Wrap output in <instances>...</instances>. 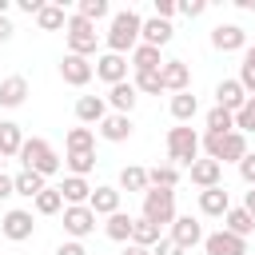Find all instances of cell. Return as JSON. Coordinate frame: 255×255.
<instances>
[{
	"label": "cell",
	"instance_id": "41",
	"mask_svg": "<svg viewBox=\"0 0 255 255\" xmlns=\"http://www.w3.org/2000/svg\"><path fill=\"white\" fill-rule=\"evenodd\" d=\"M235 131H255V96H247V104L235 112Z\"/></svg>",
	"mask_w": 255,
	"mask_h": 255
},
{
	"label": "cell",
	"instance_id": "51",
	"mask_svg": "<svg viewBox=\"0 0 255 255\" xmlns=\"http://www.w3.org/2000/svg\"><path fill=\"white\" fill-rule=\"evenodd\" d=\"M120 255H151V247H139V243H124Z\"/></svg>",
	"mask_w": 255,
	"mask_h": 255
},
{
	"label": "cell",
	"instance_id": "4",
	"mask_svg": "<svg viewBox=\"0 0 255 255\" xmlns=\"http://www.w3.org/2000/svg\"><path fill=\"white\" fill-rule=\"evenodd\" d=\"M64 40H68V52H72V56H92L96 44H100V32H96V24H88V20H80V16H68Z\"/></svg>",
	"mask_w": 255,
	"mask_h": 255
},
{
	"label": "cell",
	"instance_id": "7",
	"mask_svg": "<svg viewBox=\"0 0 255 255\" xmlns=\"http://www.w3.org/2000/svg\"><path fill=\"white\" fill-rule=\"evenodd\" d=\"M0 231H4V239H12V243H24V239H32V231H36V223H32V211H24V207H12V211L0 219Z\"/></svg>",
	"mask_w": 255,
	"mask_h": 255
},
{
	"label": "cell",
	"instance_id": "25",
	"mask_svg": "<svg viewBox=\"0 0 255 255\" xmlns=\"http://www.w3.org/2000/svg\"><path fill=\"white\" fill-rule=\"evenodd\" d=\"M128 64H131L135 72H159V68H163L159 48H147V44H135V52L128 56Z\"/></svg>",
	"mask_w": 255,
	"mask_h": 255
},
{
	"label": "cell",
	"instance_id": "28",
	"mask_svg": "<svg viewBox=\"0 0 255 255\" xmlns=\"http://www.w3.org/2000/svg\"><path fill=\"white\" fill-rule=\"evenodd\" d=\"M223 231H231V235H239V239H247L251 231H255V219L243 211V207H231L227 215H223Z\"/></svg>",
	"mask_w": 255,
	"mask_h": 255
},
{
	"label": "cell",
	"instance_id": "19",
	"mask_svg": "<svg viewBox=\"0 0 255 255\" xmlns=\"http://www.w3.org/2000/svg\"><path fill=\"white\" fill-rule=\"evenodd\" d=\"M199 211H203V215H215V219H223V215L231 211V195H227V187L219 183V187H207V191H199Z\"/></svg>",
	"mask_w": 255,
	"mask_h": 255
},
{
	"label": "cell",
	"instance_id": "48",
	"mask_svg": "<svg viewBox=\"0 0 255 255\" xmlns=\"http://www.w3.org/2000/svg\"><path fill=\"white\" fill-rule=\"evenodd\" d=\"M12 195H16V183L8 171H0V199H12Z\"/></svg>",
	"mask_w": 255,
	"mask_h": 255
},
{
	"label": "cell",
	"instance_id": "21",
	"mask_svg": "<svg viewBox=\"0 0 255 255\" xmlns=\"http://www.w3.org/2000/svg\"><path fill=\"white\" fill-rule=\"evenodd\" d=\"M104 116H108V100H104V96H80V100H76V120H80L84 128H88V124L100 128Z\"/></svg>",
	"mask_w": 255,
	"mask_h": 255
},
{
	"label": "cell",
	"instance_id": "12",
	"mask_svg": "<svg viewBox=\"0 0 255 255\" xmlns=\"http://www.w3.org/2000/svg\"><path fill=\"white\" fill-rule=\"evenodd\" d=\"M60 76H64V84L84 88V84H88L96 72H92V60H88V56H72V52H68V56L60 60Z\"/></svg>",
	"mask_w": 255,
	"mask_h": 255
},
{
	"label": "cell",
	"instance_id": "46",
	"mask_svg": "<svg viewBox=\"0 0 255 255\" xmlns=\"http://www.w3.org/2000/svg\"><path fill=\"white\" fill-rule=\"evenodd\" d=\"M235 80H239V88H243L247 96H255V72H251V68H239V76H235Z\"/></svg>",
	"mask_w": 255,
	"mask_h": 255
},
{
	"label": "cell",
	"instance_id": "24",
	"mask_svg": "<svg viewBox=\"0 0 255 255\" xmlns=\"http://www.w3.org/2000/svg\"><path fill=\"white\" fill-rule=\"evenodd\" d=\"M20 147H24V131H20V124L0 120V155H4V159H8V155H20Z\"/></svg>",
	"mask_w": 255,
	"mask_h": 255
},
{
	"label": "cell",
	"instance_id": "53",
	"mask_svg": "<svg viewBox=\"0 0 255 255\" xmlns=\"http://www.w3.org/2000/svg\"><path fill=\"white\" fill-rule=\"evenodd\" d=\"M243 68H251V72H255V44H247V48H243Z\"/></svg>",
	"mask_w": 255,
	"mask_h": 255
},
{
	"label": "cell",
	"instance_id": "33",
	"mask_svg": "<svg viewBox=\"0 0 255 255\" xmlns=\"http://www.w3.org/2000/svg\"><path fill=\"white\" fill-rule=\"evenodd\" d=\"M36 24H40V32H60V28L68 24V16H64L60 4H44V8L36 12Z\"/></svg>",
	"mask_w": 255,
	"mask_h": 255
},
{
	"label": "cell",
	"instance_id": "45",
	"mask_svg": "<svg viewBox=\"0 0 255 255\" xmlns=\"http://www.w3.org/2000/svg\"><path fill=\"white\" fill-rule=\"evenodd\" d=\"M179 8H175V0H155V20H167L171 24V16H175Z\"/></svg>",
	"mask_w": 255,
	"mask_h": 255
},
{
	"label": "cell",
	"instance_id": "38",
	"mask_svg": "<svg viewBox=\"0 0 255 255\" xmlns=\"http://www.w3.org/2000/svg\"><path fill=\"white\" fill-rule=\"evenodd\" d=\"M203 124H207V131H235V116L227 112V108H211L207 116H203Z\"/></svg>",
	"mask_w": 255,
	"mask_h": 255
},
{
	"label": "cell",
	"instance_id": "34",
	"mask_svg": "<svg viewBox=\"0 0 255 255\" xmlns=\"http://www.w3.org/2000/svg\"><path fill=\"white\" fill-rule=\"evenodd\" d=\"M104 231H108V239H116V243H128V239H131V215H128V211H116V215H108Z\"/></svg>",
	"mask_w": 255,
	"mask_h": 255
},
{
	"label": "cell",
	"instance_id": "36",
	"mask_svg": "<svg viewBox=\"0 0 255 255\" xmlns=\"http://www.w3.org/2000/svg\"><path fill=\"white\" fill-rule=\"evenodd\" d=\"M120 191H147V167L128 163V167L120 171Z\"/></svg>",
	"mask_w": 255,
	"mask_h": 255
},
{
	"label": "cell",
	"instance_id": "37",
	"mask_svg": "<svg viewBox=\"0 0 255 255\" xmlns=\"http://www.w3.org/2000/svg\"><path fill=\"white\" fill-rule=\"evenodd\" d=\"M32 207H36V215H56V211H64V199H60L56 187H44V191L32 199Z\"/></svg>",
	"mask_w": 255,
	"mask_h": 255
},
{
	"label": "cell",
	"instance_id": "22",
	"mask_svg": "<svg viewBox=\"0 0 255 255\" xmlns=\"http://www.w3.org/2000/svg\"><path fill=\"white\" fill-rule=\"evenodd\" d=\"M56 191H60L64 207H76V203H88V199H92V187H88V179H80V175H64V183H60Z\"/></svg>",
	"mask_w": 255,
	"mask_h": 255
},
{
	"label": "cell",
	"instance_id": "2",
	"mask_svg": "<svg viewBox=\"0 0 255 255\" xmlns=\"http://www.w3.org/2000/svg\"><path fill=\"white\" fill-rule=\"evenodd\" d=\"M20 163H24V171H36V175H44V179L60 171V155H56V147H52L48 139H40V135L24 139V147H20Z\"/></svg>",
	"mask_w": 255,
	"mask_h": 255
},
{
	"label": "cell",
	"instance_id": "47",
	"mask_svg": "<svg viewBox=\"0 0 255 255\" xmlns=\"http://www.w3.org/2000/svg\"><path fill=\"white\" fill-rule=\"evenodd\" d=\"M56 255H88V247H84L80 239H68V243H60V247H56Z\"/></svg>",
	"mask_w": 255,
	"mask_h": 255
},
{
	"label": "cell",
	"instance_id": "44",
	"mask_svg": "<svg viewBox=\"0 0 255 255\" xmlns=\"http://www.w3.org/2000/svg\"><path fill=\"white\" fill-rule=\"evenodd\" d=\"M175 8H179L187 20H195V16H203V12H207V0H183V4H175Z\"/></svg>",
	"mask_w": 255,
	"mask_h": 255
},
{
	"label": "cell",
	"instance_id": "32",
	"mask_svg": "<svg viewBox=\"0 0 255 255\" xmlns=\"http://www.w3.org/2000/svg\"><path fill=\"white\" fill-rule=\"evenodd\" d=\"M128 243L155 247V243H159V227H155L151 219H143V215H139V219H131V239H128Z\"/></svg>",
	"mask_w": 255,
	"mask_h": 255
},
{
	"label": "cell",
	"instance_id": "6",
	"mask_svg": "<svg viewBox=\"0 0 255 255\" xmlns=\"http://www.w3.org/2000/svg\"><path fill=\"white\" fill-rule=\"evenodd\" d=\"M64 231H68L72 239H84V235H92V231H96V211H92L88 203L64 207Z\"/></svg>",
	"mask_w": 255,
	"mask_h": 255
},
{
	"label": "cell",
	"instance_id": "8",
	"mask_svg": "<svg viewBox=\"0 0 255 255\" xmlns=\"http://www.w3.org/2000/svg\"><path fill=\"white\" fill-rule=\"evenodd\" d=\"M128 68H131L128 56H116V52H104V56L92 64V72H96L108 88H112V84H124V80H128Z\"/></svg>",
	"mask_w": 255,
	"mask_h": 255
},
{
	"label": "cell",
	"instance_id": "16",
	"mask_svg": "<svg viewBox=\"0 0 255 255\" xmlns=\"http://www.w3.org/2000/svg\"><path fill=\"white\" fill-rule=\"evenodd\" d=\"M187 175H191V183H195L199 191H207V187H219L223 163H215V159H195V163L187 167Z\"/></svg>",
	"mask_w": 255,
	"mask_h": 255
},
{
	"label": "cell",
	"instance_id": "49",
	"mask_svg": "<svg viewBox=\"0 0 255 255\" xmlns=\"http://www.w3.org/2000/svg\"><path fill=\"white\" fill-rule=\"evenodd\" d=\"M12 32H16V28H12V20H8V16H0V44H8V40H12Z\"/></svg>",
	"mask_w": 255,
	"mask_h": 255
},
{
	"label": "cell",
	"instance_id": "35",
	"mask_svg": "<svg viewBox=\"0 0 255 255\" xmlns=\"http://www.w3.org/2000/svg\"><path fill=\"white\" fill-rule=\"evenodd\" d=\"M64 163H68V175L88 179V171L96 167V151H68V155H64Z\"/></svg>",
	"mask_w": 255,
	"mask_h": 255
},
{
	"label": "cell",
	"instance_id": "31",
	"mask_svg": "<svg viewBox=\"0 0 255 255\" xmlns=\"http://www.w3.org/2000/svg\"><path fill=\"white\" fill-rule=\"evenodd\" d=\"M12 183H16V195H24V199H36L48 183H44V175H36V171H16L12 175Z\"/></svg>",
	"mask_w": 255,
	"mask_h": 255
},
{
	"label": "cell",
	"instance_id": "50",
	"mask_svg": "<svg viewBox=\"0 0 255 255\" xmlns=\"http://www.w3.org/2000/svg\"><path fill=\"white\" fill-rule=\"evenodd\" d=\"M44 8V0H20V12H28V16H36Z\"/></svg>",
	"mask_w": 255,
	"mask_h": 255
},
{
	"label": "cell",
	"instance_id": "26",
	"mask_svg": "<svg viewBox=\"0 0 255 255\" xmlns=\"http://www.w3.org/2000/svg\"><path fill=\"white\" fill-rule=\"evenodd\" d=\"M195 116H199V100H195L191 92L171 96V120H175V124H191Z\"/></svg>",
	"mask_w": 255,
	"mask_h": 255
},
{
	"label": "cell",
	"instance_id": "17",
	"mask_svg": "<svg viewBox=\"0 0 255 255\" xmlns=\"http://www.w3.org/2000/svg\"><path fill=\"white\" fill-rule=\"evenodd\" d=\"M243 104H247V92L239 88V80H219V84H215V108H227V112L235 116Z\"/></svg>",
	"mask_w": 255,
	"mask_h": 255
},
{
	"label": "cell",
	"instance_id": "18",
	"mask_svg": "<svg viewBox=\"0 0 255 255\" xmlns=\"http://www.w3.org/2000/svg\"><path fill=\"white\" fill-rule=\"evenodd\" d=\"M88 207L96 211V215H116L120 211V187H112V183H100V187H92V199H88Z\"/></svg>",
	"mask_w": 255,
	"mask_h": 255
},
{
	"label": "cell",
	"instance_id": "40",
	"mask_svg": "<svg viewBox=\"0 0 255 255\" xmlns=\"http://www.w3.org/2000/svg\"><path fill=\"white\" fill-rule=\"evenodd\" d=\"M135 92H147V96H159L163 92V80H159V72H135Z\"/></svg>",
	"mask_w": 255,
	"mask_h": 255
},
{
	"label": "cell",
	"instance_id": "15",
	"mask_svg": "<svg viewBox=\"0 0 255 255\" xmlns=\"http://www.w3.org/2000/svg\"><path fill=\"white\" fill-rule=\"evenodd\" d=\"M171 36H175V28L167 24V20H143L139 24V44H147V48H167L171 44Z\"/></svg>",
	"mask_w": 255,
	"mask_h": 255
},
{
	"label": "cell",
	"instance_id": "39",
	"mask_svg": "<svg viewBox=\"0 0 255 255\" xmlns=\"http://www.w3.org/2000/svg\"><path fill=\"white\" fill-rule=\"evenodd\" d=\"M112 8H108V0H80V8H76V16L80 20H88V24H96V20H104Z\"/></svg>",
	"mask_w": 255,
	"mask_h": 255
},
{
	"label": "cell",
	"instance_id": "5",
	"mask_svg": "<svg viewBox=\"0 0 255 255\" xmlns=\"http://www.w3.org/2000/svg\"><path fill=\"white\" fill-rule=\"evenodd\" d=\"M167 155L175 163H183V167H191L199 159V135L191 131V124H179V128L167 131Z\"/></svg>",
	"mask_w": 255,
	"mask_h": 255
},
{
	"label": "cell",
	"instance_id": "23",
	"mask_svg": "<svg viewBox=\"0 0 255 255\" xmlns=\"http://www.w3.org/2000/svg\"><path fill=\"white\" fill-rule=\"evenodd\" d=\"M24 100H28V80H24V76L0 80V108H20Z\"/></svg>",
	"mask_w": 255,
	"mask_h": 255
},
{
	"label": "cell",
	"instance_id": "27",
	"mask_svg": "<svg viewBox=\"0 0 255 255\" xmlns=\"http://www.w3.org/2000/svg\"><path fill=\"white\" fill-rule=\"evenodd\" d=\"M243 155H247V135L243 131H227L223 147H219V163H239Z\"/></svg>",
	"mask_w": 255,
	"mask_h": 255
},
{
	"label": "cell",
	"instance_id": "54",
	"mask_svg": "<svg viewBox=\"0 0 255 255\" xmlns=\"http://www.w3.org/2000/svg\"><path fill=\"white\" fill-rule=\"evenodd\" d=\"M235 8H243V12H255V0H235Z\"/></svg>",
	"mask_w": 255,
	"mask_h": 255
},
{
	"label": "cell",
	"instance_id": "3",
	"mask_svg": "<svg viewBox=\"0 0 255 255\" xmlns=\"http://www.w3.org/2000/svg\"><path fill=\"white\" fill-rule=\"evenodd\" d=\"M143 219H151L155 227H171V219H175V191H167V187H147L143 191V211H139Z\"/></svg>",
	"mask_w": 255,
	"mask_h": 255
},
{
	"label": "cell",
	"instance_id": "52",
	"mask_svg": "<svg viewBox=\"0 0 255 255\" xmlns=\"http://www.w3.org/2000/svg\"><path fill=\"white\" fill-rule=\"evenodd\" d=\"M243 211H247V215H251V219H255V187H251V191H247V195H243Z\"/></svg>",
	"mask_w": 255,
	"mask_h": 255
},
{
	"label": "cell",
	"instance_id": "55",
	"mask_svg": "<svg viewBox=\"0 0 255 255\" xmlns=\"http://www.w3.org/2000/svg\"><path fill=\"white\" fill-rule=\"evenodd\" d=\"M8 8H12V0H0V16H8Z\"/></svg>",
	"mask_w": 255,
	"mask_h": 255
},
{
	"label": "cell",
	"instance_id": "30",
	"mask_svg": "<svg viewBox=\"0 0 255 255\" xmlns=\"http://www.w3.org/2000/svg\"><path fill=\"white\" fill-rule=\"evenodd\" d=\"M175 183H179V167H175V163H155V167L147 171V187H167V191H175Z\"/></svg>",
	"mask_w": 255,
	"mask_h": 255
},
{
	"label": "cell",
	"instance_id": "9",
	"mask_svg": "<svg viewBox=\"0 0 255 255\" xmlns=\"http://www.w3.org/2000/svg\"><path fill=\"white\" fill-rule=\"evenodd\" d=\"M211 48L215 52H243L247 48V32L239 24H215L211 28Z\"/></svg>",
	"mask_w": 255,
	"mask_h": 255
},
{
	"label": "cell",
	"instance_id": "42",
	"mask_svg": "<svg viewBox=\"0 0 255 255\" xmlns=\"http://www.w3.org/2000/svg\"><path fill=\"white\" fill-rule=\"evenodd\" d=\"M151 255H187V251H183V247H179L175 239H167V235H159V243L151 247Z\"/></svg>",
	"mask_w": 255,
	"mask_h": 255
},
{
	"label": "cell",
	"instance_id": "29",
	"mask_svg": "<svg viewBox=\"0 0 255 255\" xmlns=\"http://www.w3.org/2000/svg\"><path fill=\"white\" fill-rule=\"evenodd\" d=\"M64 147L68 151H96V128H72L68 135H64Z\"/></svg>",
	"mask_w": 255,
	"mask_h": 255
},
{
	"label": "cell",
	"instance_id": "10",
	"mask_svg": "<svg viewBox=\"0 0 255 255\" xmlns=\"http://www.w3.org/2000/svg\"><path fill=\"white\" fill-rule=\"evenodd\" d=\"M100 139H108V143H124V139H131V131H135V124H131V116H120V112H108L104 120H100Z\"/></svg>",
	"mask_w": 255,
	"mask_h": 255
},
{
	"label": "cell",
	"instance_id": "43",
	"mask_svg": "<svg viewBox=\"0 0 255 255\" xmlns=\"http://www.w3.org/2000/svg\"><path fill=\"white\" fill-rule=\"evenodd\" d=\"M239 175H243L247 187H255V151H247V155L239 159Z\"/></svg>",
	"mask_w": 255,
	"mask_h": 255
},
{
	"label": "cell",
	"instance_id": "56",
	"mask_svg": "<svg viewBox=\"0 0 255 255\" xmlns=\"http://www.w3.org/2000/svg\"><path fill=\"white\" fill-rule=\"evenodd\" d=\"M0 171H4V155H0Z\"/></svg>",
	"mask_w": 255,
	"mask_h": 255
},
{
	"label": "cell",
	"instance_id": "13",
	"mask_svg": "<svg viewBox=\"0 0 255 255\" xmlns=\"http://www.w3.org/2000/svg\"><path fill=\"white\" fill-rule=\"evenodd\" d=\"M159 80H163V92L179 96V92H187V84H191V68H187L183 60H163Z\"/></svg>",
	"mask_w": 255,
	"mask_h": 255
},
{
	"label": "cell",
	"instance_id": "1",
	"mask_svg": "<svg viewBox=\"0 0 255 255\" xmlns=\"http://www.w3.org/2000/svg\"><path fill=\"white\" fill-rule=\"evenodd\" d=\"M139 24H143L139 12H131V8L116 12L112 24H108V52H116V56H131L135 44H139Z\"/></svg>",
	"mask_w": 255,
	"mask_h": 255
},
{
	"label": "cell",
	"instance_id": "11",
	"mask_svg": "<svg viewBox=\"0 0 255 255\" xmlns=\"http://www.w3.org/2000/svg\"><path fill=\"white\" fill-rule=\"evenodd\" d=\"M203 251L207 255H247V239H239L231 231H211V235H203Z\"/></svg>",
	"mask_w": 255,
	"mask_h": 255
},
{
	"label": "cell",
	"instance_id": "20",
	"mask_svg": "<svg viewBox=\"0 0 255 255\" xmlns=\"http://www.w3.org/2000/svg\"><path fill=\"white\" fill-rule=\"evenodd\" d=\"M104 100H108V108H116L120 116H131V108H135L139 92H135V84H128V80H124V84H112Z\"/></svg>",
	"mask_w": 255,
	"mask_h": 255
},
{
	"label": "cell",
	"instance_id": "14",
	"mask_svg": "<svg viewBox=\"0 0 255 255\" xmlns=\"http://www.w3.org/2000/svg\"><path fill=\"white\" fill-rule=\"evenodd\" d=\"M167 239H175L183 251H191L195 243H203V227H199V219H191V215H175L171 219V235Z\"/></svg>",
	"mask_w": 255,
	"mask_h": 255
}]
</instances>
